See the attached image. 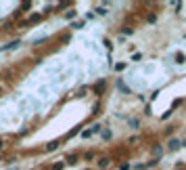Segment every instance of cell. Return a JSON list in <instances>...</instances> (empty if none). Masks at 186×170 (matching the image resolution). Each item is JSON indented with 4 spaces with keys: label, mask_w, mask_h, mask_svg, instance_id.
I'll return each instance as SVG.
<instances>
[{
    "label": "cell",
    "mask_w": 186,
    "mask_h": 170,
    "mask_svg": "<svg viewBox=\"0 0 186 170\" xmlns=\"http://www.w3.org/2000/svg\"><path fill=\"white\" fill-rule=\"evenodd\" d=\"M180 147H182L180 139H169V143H167V149H169V151H178Z\"/></svg>",
    "instance_id": "cell-1"
},
{
    "label": "cell",
    "mask_w": 186,
    "mask_h": 170,
    "mask_svg": "<svg viewBox=\"0 0 186 170\" xmlns=\"http://www.w3.org/2000/svg\"><path fill=\"white\" fill-rule=\"evenodd\" d=\"M2 145H4V141H2V139H0V149H2Z\"/></svg>",
    "instance_id": "cell-22"
},
{
    "label": "cell",
    "mask_w": 186,
    "mask_h": 170,
    "mask_svg": "<svg viewBox=\"0 0 186 170\" xmlns=\"http://www.w3.org/2000/svg\"><path fill=\"white\" fill-rule=\"evenodd\" d=\"M103 88H105V82H103V80H101V82H98V84L94 86V93H96V95H101V93H103Z\"/></svg>",
    "instance_id": "cell-9"
},
{
    "label": "cell",
    "mask_w": 186,
    "mask_h": 170,
    "mask_svg": "<svg viewBox=\"0 0 186 170\" xmlns=\"http://www.w3.org/2000/svg\"><path fill=\"white\" fill-rule=\"evenodd\" d=\"M65 17H67V19H73V17H75V11H73V9L67 11V13H65Z\"/></svg>",
    "instance_id": "cell-15"
},
{
    "label": "cell",
    "mask_w": 186,
    "mask_h": 170,
    "mask_svg": "<svg viewBox=\"0 0 186 170\" xmlns=\"http://www.w3.org/2000/svg\"><path fill=\"white\" fill-rule=\"evenodd\" d=\"M11 170H19V168H11Z\"/></svg>",
    "instance_id": "cell-23"
},
{
    "label": "cell",
    "mask_w": 186,
    "mask_h": 170,
    "mask_svg": "<svg viewBox=\"0 0 186 170\" xmlns=\"http://www.w3.org/2000/svg\"><path fill=\"white\" fill-rule=\"evenodd\" d=\"M78 160H80V156H78V153H69V156L65 158V164L73 166V164H78Z\"/></svg>",
    "instance_id": "cell-4"
},
{
    "label": "cell",
    "mask_w": 186,
    "mask_h": 170,
    "mask_svg": "<svg viewBox=\"0 0 186 170\" xmlns=\"http://www.w3.org/2000/svg\"><path fill=\"white\" fill-rule=\"evenodd\" d=\"M19 44H21V42H19V40H15V42H9V44H4V46H0V50H2V53H4V50H13V49H17Z\"/></svg>",
    "instance_id": "cell-5"
},
{
    "label": "cell",
    "mask_w": 186,
    "mask_h": 170,
    "mask_svg": "<svg viewBox=\"0 0 186 170\" xmlns=\"http://www.w3.org/2000/svg\"><path fill=\"white\" fill-rule=\"evenodd\" d=\"M96 13H98V15H107L109 11H107L105 6H98V9H96Z\"/></svg>",
    "instance_id": "cell-16"
},
{
    "label": "cell",
    "mask_w": 186,
    "mask_h": 170,
    "mask_svg": "<svg viewBox=\"0 0 186 170\" xmlns=\"http://www.w3.org/2000/svg\"><path fill=\"white\" fill-rule=\"evenodd\" d=\"M146 21H149V23H155V21H157V15H155V13H151V15L146 17Z\"/></svg>",
    "instance_id": "cell-11"
},
{
    "label": "cell",
    "mask_w": 186,
    "mask_h": 170,
    "mask_svg": "<svg viewBox=\"0 0 186 170\" xmlns=\"http://www.w3.org/2000/svg\"><path fill=\"white\" fill-rule=\"evenodd\" d=\"M0 162H2V156H0Z\"/></svg>",
    "instance_id": "cell-24"
},
{
    "label": "cell",
    "mask_w": 186,
    "mask_h": 170,
    "mask_svg": "<svg viewBox=\"0 0 186 170\" xmlns=\"http://www.w3.org/2000/svg\"><path fill=\"white\" fill-rule=\"evenodd\" d=\"M29 6H32L29 2H23V4L19 6V13H21V15H23V13H27V9H29Z\"/></svg>",
    "instance_id": "cell-10"
},
{
    "label": "cell",
    "mask_w": 186,
    "mask_h": 170,
    "mask_svg": "<svg viewBox=\"0 0 186 170\" xmlns=\"http://www.w3.org/2000/svg\"><path fill=\"white\" fill-rule=\"evenodd\" d=\"M84 160H86V162H92V160H94V153H92V151H88V153L84 156Z\"/></svg>",
    "instance_id": "cell-13"
},
{
    "label": "cell",
    "mask_w": 186,
    "mask_h": 170,
    "mask_svg": "<svg viewBox=\"0 0 186 170\" xmlns=\"http://www.w3.org/2000/svg\"><path fill=\"white\" fill-rule=\"evenodd\" d=\"M130 126H132V128H138V126H140V122L136 120V118H132V120H130Z\"/></svg>",
    "instance_id": "cell-12"
},
{
    "label": "cell",
    "mask_w": 186,
    "mask_h": 170,
    "mask_svg": "<svg viewBox=\"0 0 186 170\" xmlns=\"http://www.w3.org/2000/svg\"><path fill=\"white\" fill-rule=\"evenodd\" d=\"M59 145H61V141H50V143L46 145V151H52V149H57Z\"/></svg>",
    "instance_id": "cell-7"
},
{
    "label": "cell",
    "mask_w": 186,
    "mask_h": 170,
    "mask_svg": "<svg viewBox=\"0 0 186 170\" xmlns=\"http://www.w3.org/2000/svg\"><path fill=\"white\" fill-rule=\"evenodd\" d=\"M161 156H163V149L159 145H155V147H153V160H155V162H159Z\"/></svg>",
    "instance_id": "cell-2"
},
{
    "label": "cell",
    "mask_w": 186,
    "mask_h": 170,
    "mask_svg": "<svg viewBox=\"0 0 186 170\" xmlns=\"http://www.w3.org/2000/svg\"><path fill=\"white\" fill-rule=\"evenodd\" d=\"M63 168H65V162H59V164L52 166V170H63Z\"/></svg>",
    "instance_id": "cell-14"
},
{
    "label": "cell",
    "mask_w": 186,
    "mask_h": 170,
    "mask_svg": "<svg viewBox=\"0 0 186 170\" xmlns=\"http://www.w3.org/2000/svg\"><path fill=\"white\" fill-rule=\"evenodd\" d=\"M78 132H80V130H78V128H73V130H71V132L67 134V139H71V136H75V134H78Z\"/></svg>",
    "instance_id": "cell-18"
},
{
    "label": "cell",
    "mask_w": 186,
    "mask_h": 170,
    "mask_svg": "<svg viewBox=\"0 0 186 170\" xmlns=\"http://www.w3.org/2000/svg\"><path fill=\"white\" fill-rule=\"evenodd\" d=\"M117 88L121 90V93H126V95H130V88L126 84H123V80H117Z\"/></svg>",
    "instance_id": "cell-6"
},
{
    "label": "cell",
    "mask_w": 186,
    "mask_h": 170,
    "mask_svg": "<svg viewBox=\"0 0 186 170\" xmlns=\"http://www.w3.org/2000/svg\"><path fill=\"white\" fill-rule=\"evenodd\" d=\"M96 166H98V168H109V166H111V158H98Z\"/></svg>",
    "instance_id": "cell-3"
},
{
    "label": "cell",
    "mask_w": 186,
    "mask_h": 170,
    "mask_svg": "<svg viewBox=\"0 0 186 170\" xmlns=\"http://www.w3.org/2000/svg\"><path fill=\"white\" fill-rule=\"evenodd\" d=\"M130 168V164H121V166H119V170H128Z\"/></svg>",
    "instance_id": "cell-21"
},
{
    "label": "cell",
    "mask_w": 186,
    "mask_h": 170,
    "mask_svg": "<svg viewBox=\"0 0 186 170\" xmlns=\"http://www.w3.org/2000/svg\"><path fill=\"white\" fill-rule=\"evenodd\" d=\"M40 19H42V15H38V13H36V15H32V17L27 19V23H38Z\"/></svg>",
    "instance_id": "cell-8"
},
{
    "label": "cell",
    "mask_w": 186,
    "mask_h": 170,
    "mask_svg": "<svg viewBox=\"0 0 186 170\" xmlns=\"http://www.w3.org/2000/svg\"><path fill=\"white\" fill-rule=\"evenodd\" d=\"M67 40H69V34H63V36H61V42H63V44H65Z\"/></svg>",
    "instance_id": "cell-20"
},
{
    "label": "cell",
    "mask_w": 186,
    "mask_h": 170,
    "mask_svg": "<svg viewBox=\"0 0 186 170\" xmlns=\"http://www.w3.org/2000/svg\"><path fill=\"white\" fill-rule=\"evenodd\" d=\"M82 136H84V139H88V136H92V130H84V132H82Z\"/></svg>",
    "instance_id": "cell-17"
},
{
    "label": "cell",
    "mask_w": 186,
    "mask_h": 170,
    "mask_svg": "<svg viewBox=\"0 0 186 170\" xmlns=\"http://www.w3.org/2000/svg\"><path fill=\"white\" fill-rule=\"evenodd\" d=\"M103 139H107V141H109V139H111V132H109V130H103Z\"/></svg>",
    "instance_id": "cell-19"
}]
</instances>
